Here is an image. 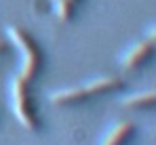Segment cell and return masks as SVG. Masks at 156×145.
Masks as SVG:
<instances>
[{"mask_svg":"<svg viewBox=\"0 0 156 145\" xmlns=\"http://www.w3.org/2000/svg\"><path fill=\"white\" fill-rule=\"evenodd\" d=\"M6 38L21 53L19 76L23 80H27V82H32L42 70V48H40V44L34 40V36L26 27H19V25H9L6 27Z\"/></svg>","mask_w":156,"mask_h":145,"instance_id":"6da1fadb","label":"cell"},{"mask_svg":"<svg viewBox=\"0 0 156 145\" xmlns=\"http://www.w3.org/2000/svg\"><path fill=\"white\" fill-rule=\"evenodd\" d=\"M11 109L26 130H40V114L34 105L30 82L23 80L19 74L11 80Z\"/></svg>","mask_w":156,"mask_h":145,"instance_id":"7a4b0ae2","label":"cell"},{"mask_svg":"<svg viewBox=\"0 0 156 145\" xmlns=\"http://www.w3.org/2000/svg\"><path fill=\"white\" fill-rule=\"evenodd\" d=\"M154 55H156V44L146 38V40H139V42L131 44V47L122 53V57L118 59V63H120L122 70H139V67H144Z\"/></svg>","mask_w":156,"mask_h":145,"instance_id":"3957f363","label":"cell"},{"mask_svg":"<svg viewBox=\"0 0 156 145\" xmlns=\"http://www.w3.org/2000/svg\"><path fill=\"white\" fill-rule=\"evenodd\" d=\"M89 99H91V97L87 95V91H84V86H82V84H80V86L59 88V91L51 93V97H49V101H51L53 105H57V107L80 105V103H84V101H89Z\"/></svg>","mask_w":156,"mask_h":145,"instance_id":"277c9868","label":"cell"},{"mask_svg":"<svg viewBox=\"0 0 156 145\" xmlns=\"http://www.w3.org/2000/svg\"><path fill=\"white\" fill-rule=\"evenodd\" d=\"M82 86H84V91H87L89 97H97V95H104V93H114V91L122 88L125 82L118 76H99V78L89 80Z\"/></svg>","mask_w":156,"mask_h":145,"instance_id":"5b68a950","label":"cell"},{"mask_svg":"<svg viewBox=\"0 0 156 145\" xmlns=\"http://www.w3.org/2000/svg\"><path fill=\"white\" fill-rule=\"evenodd\" d=\"M135 130L137 128L133 122H118L104 135L99 145H127L135 137Z\"/></svg>","mask_w":156,"mask_h":145,"instance_id":"8992f818","label":"cell"},{"mask_svg":"<svg viewBox=\"0 0 156 145\" xmlns=\"http://www.w3.org/2000/svg\"><path fill=\"white\" fill-rule=\"evenodd\" d=\"M120 105L125 109H152V107H156V86L148 88V91H139V93L127 95L120 101Z\"/></svg>","mask_w":156,"mask_h":145,"instance_id":"52a82bcc","label":"cell"},{"mask_svg":"<svg viewBox=\"0 0 156 145\" xmlns=\"http://www.w3.org/2000/svg\"><path fill=\"white\" fill-rule=\"evenodd\" d=\"M51 11L63 23H68V21H72L76 17V4L70 2V0H51Z\"/></svg>","mask_w":156,"mask_h":145,"instance_id":"ba28073f","label":"cell"},{"mask_svg":"<svg viewBox=\"0 0 156 145\" xmlns=\"http://www.w3.org/2000/svg\"><path fill=\"white\" fill-rule=\"evenodd\" d=\"M146 36H148V40H150V42H154V44H156V25H152V27L148 29V34H146Z\"/></svg>","mask_w":156,"mask_h":145,"instance_id":"9c48e42d","label":"cell"},{"mask_svg":"<svg viewBox=\"0 0 156 145\" xmlns=\"http://www.w3.org/2000/svg\"><path fill=\"white\" fill-rule=\"evenodd\" d=\"M70 2H74V4H76V6H78V4H82L84 0H70Z\"/></svg>","mask_w":156,"mask_h":145,"instance_id":"30bf717a","label":"cell"},{"mask_svg":"<svg viewBox=\"0 0 156 145\" xmlns=\"http://www.w3.org/2000/svg\"><path fill=\"white\" fill-rule=\"evenodd\" d=\"M2 48H4V44H2V42H0V53H2Z\"/></svg>","mask_w":156,"mask_h":145,"instance_id":"8fae6325","label":"cell"}]
</instances>
